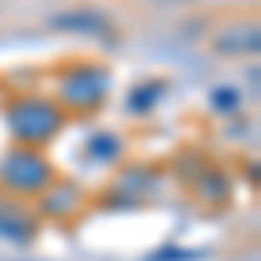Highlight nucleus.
<instances>
[{"instance_id":"obj_8","label":"nucleus","mask_w":261,"mask_h":261,"mask_svg":"<svg viewBox=\"0 0 261 261\" xmlns=\"http://www.w3.org/2000/svg\"><path fill=\"white\" fill-rule=\"evenodd\" d=\"M167 91L161 81H150V84H143V87H136L133 91V98H129V108L133 112H150L157 101H161V94Z\"/></svg>"},{"instance_id":"obj_7","label":"nucleus","mask_w":261,"mask_h":261,"mask_svg":"<svg viewBox=\"0 0 261 261\" xmlns=\"http://www.w3.org/2000/svg\"><path fill=\"white\" fill-rule=\"evenodd\" d=\"M73 205H81L73 185H60V188H53V192L45 195V202H42V209H45V213H53V216H66Z\"/></svg>"},{"instance_id":"obj_11","label":"nucleus","mask_w":261,"mask_h":261,"mask_svg":"<svg viewBox=\"0 0 261 261\" xmlns=\"http://www.w3.org/2000/svg\"><path fill=\"white\" fill-rule=\"evenodd\" d=\"M195 258V251H178V247H167L161 254H153L150 261H192Z\"/></svg>"},{"instance_id":"obj_1","label":"nucleus","mask_w":261,"mask_h":261,"mask_svg":"<svg viewBox=\"0 0 261 261\" xmlns=\"http://www.w3.org/2000/svg\"><path fill=\"white\" fill-rule=\"evenodd\" d=\"M7 125L11 133L24 143H45L49 136H56L63 125V112L60 105L42 98H18L7 108Z\"/></svg>"},{"instance_id":"obj_10","label":"nucleus","mask_w":261,"mask_h":261,"mask_svg":"<svg viewBox=\"0 0 261 261\" xmlns=\"http://www.w3.org/2000/svg\"><path fill=\"white\" fill-rule=\"evenodd\" d=\"M237 105H241V94H237L233 87H216V91H213V108H216V112H233Z\"/></svg>"},{"instance_id":"obj_5","label":"nucleus","mask_w":261,"mask_h":261,"mask_svg":"<svg viewBox=\"0 0 261 261\" xmlns=\"http://www.w3.org/2000/svg\"><path fill=\"white\" fill-rule=\"evenodd\" d=\"M216 49L220 53H258V28L251 24H233V28H223L216 35Z\"/></svg>"},{"instance_id":"obj_4","label":"nucleus","mask_w":261,"mask_h":261,"mask_svg":"<svg viewBox=\"0 0 261 261\" xmlns=\"http://www.w3.org/2000/svg\"><path fill=\"white\" fill-rule=\"evenodd\" d=\"M0 237L14 244H24L35 237V220L7 195H0Z\"/></svg>"},{"instance_id":"obj_12","label":"nucleus","mask_w":261,"mask_h":261,"mask_svg":"<svg viewBox=\"0 0 261 261\" xmlns=\"http://www.w3.org/2000/svg\"><path fill=\"white\" fill-rule=\"evenodd\" d=\"M164 4H188V0H164Z\"/></svg>"},{"instance_id":"obj_3","label":"nucleus","mask_w":261,"mask_h":261,"mask_svg":"<svg viewBox=\"0 0 261 261\" xmlns=\"http://www.w3.org/2000/svg\"><path fill=\"white\" fill-rule=\"evenodd\" d=\"M108 87H112V77L101 70V66H73L66 70L60 81V98L70 105V108H98L101 101L108 98Z\"/></svg>"},{"instance_id":"obj_2","label":"nucleus","mask_w":261,"mask_h":261,"mask_svg":"<svg viewBox=\"0 0 261 261\" xmlns=\"http://www.w3.org/2000/svg\"><path fill=\"white\" fill-rule=\"evenodd\" d=\"M49 181H53V167H49V161L42 153H35V150H11V153H4L0 185H7L11 192L32 195V192L49 188Z\"/></svg>"},{"instance_id":"obj_9","label":"nucleus","mask_w":261,"mask_h":261,"mask_svg":"<svg viewBox=\"0 0 261 261\" xmlns=\"http://www.w3.org/2000/svg\"><path fill=\"white\" fill-rule=\"evenodd\" d=\"M87 150H91V157H94V161H115V157L122 153V143H119V136L101 133V136H94V140L87 143Z\"/></svg>"},{"instance_id":"obj_6","label":"nucleus","mask_w":261,"mask_h":261,"mask_svg":"<svg viewBox=\"0 0 261 261\" xmlns=\"http://www.w3.org/2000/svg\"><path fill=\"white\" fill-rule=\"evenodd\" d=\"M56 28H70V32H84V35H105L108 21L101 18L98 11H66L60 18H53Z\"/></svg>"}]
</instances>
